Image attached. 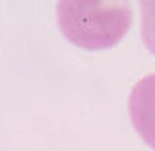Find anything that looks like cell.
Listing matches in <instances>:
<instances>
[{"label": "cell", "instance_id": "cell-1", "mask_svg": "<svg viewBox=\"0 0 155 151\" xmlns=\"http://www.w3.org/2000/svg\"><path fill=\"white\" fill-rule=\"evenodd\" d=\"M56 17L64 37L89 52L116 46L132 25V8L122 0H66Z\"/></svg>", "mask_w": 155, "mask_h": 151}, {"label": "cell", "instance_id": "cell-2", "mask_svg": "<svg viewBox=\"0 0 155 151\" xmlns=\"http://www.w3.org/2000/svg\"><path fill=\"white\" fill-rule=\"evenodd\" d=\"M128 112L134 130L155 149V72L143 77L132 87L128 97Z\"/></svg>", "mask_w": 155, "mask_h": 151}, {"label": "cell", "instance_id": "cell-3", "mask_svg": "<svg viewBox=\"0 0 155 151\" xmlns=\"http://www.w3.org/2000/svg\"><path fill=\"white\" fill-rule=\"evenodd\" d=\"M141 37L149 52L155 54V0L141 2Z\"/></svg>", "mask_w": 155, "mask_h": 151}]
</instances>
